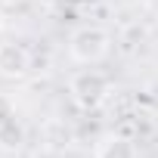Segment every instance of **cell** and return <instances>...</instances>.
Segmentation results:
<instances>
[{"instance_id":"obj_8","label":"cell","mask_w":158,"mask_h":158,"mask_svg":"<svg viewBox=\"0 0 158 158\" xmlns=\"http://www.w3.org/2000/svg\"><path fill=\"white\" fill-rule=\"evenodd\" d=\"M0 25H3V13H0Z\"/></svg>"},{"instance_id":"obj_5","label":"cell","mask_w":158,"mask_h":158,"mask_svg":"<svg viewBox=\"0 0 158 158\" xmlns=\"http://www.w3.org/2000/svg\"><path fill=\"white\" fill-rule=\"evenodd\" d=\"M22 143H25V127L16 115L0 121V152H19Z\"/></svg>"},{"instance_id":"obj_4","label":"cell","mask_w":158,"mask_h":158,"mask_svg":"<svg viewBox=\"0 0 158 158\" xmlns=\"http://www.w3.org/2000/svg\"><path fill=\"white\" fill-rule=\"evenodd\" d=\"M96 158H136V143L130 136H121V133H112L99 143L96 149Z\"/></svg>"},{"instance_id":"obj_2","label":"cell","mask_w":158,"mask_h":158,"mask_svg":"<svg viewBox=\"0 0 158 158\" xmlns=\"http://www.w3.org/2000/svg\"><path fill=\"white\" fill-rule=\"evenodd\" d=\"M68 93H71V99L81 106V109L93 112V109H99V106L106 102V96H109V77H106L102 71H96V68H84V71H77V74L71 77Z\"/></svg>"},{"instance_id":"obj_7","label":"cell","mask_w":158,"mask_h":158,"mask_svg":"<svg viewBox=\"0 0 158 158\" xmlns=\"http://www.w3.org/2000/svg\"><path fill=\"white\" fill-rule=\"evenodd\" d=\"M22 3H25V0H0V10H16Z\"/></svg>"},{"instance_id":"obj_3","label":"cell","mask_w":158,"mask_h":158,"mask_svg":"<svg viewBox=\"0 0 158 158\" xmlns=\"http://www.w3.org/2000/svg\"><path fill=\"white\" fill-rule=\"evenodd\" d=\"M31 71V53L28 47L16 44V40H3L0 44V77H25Z\"/></svg>"},{"instance_id":"obj_1","label":"cell","mask_w":158,"mask_h":158,"mask_svg":"<svg viewBox=\"0 0 158 158\" xmlns=\"http://www.w3.org/2000/svg\"><path fill=\"white\" fill-rule=\"evenodd\" d=\"M112 50V37L106 28L99 25H81V28H74L71 37H68V53L74 62H81V65H96L109 56Z\"/></svg>"},{"instance_id":"obj_6","label":"cell","mask_w":158,"mask_h":158,"mask_svg":"<svg viewBox=\"0 0 158 158\" xmlns=\"http://www.w3.org/2000/svg\"><path fill=\"white\" fill-rule=\"evenodd\" d=\"M10 115H16V109H13L10 96H3V93H0V121H6Z\"/></svg>"}]
</instances>
